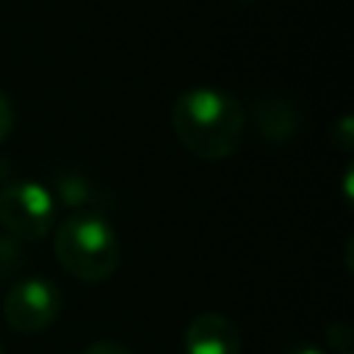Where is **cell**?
<instances>
[{
  "label": "cell",
  "mask_w": 354,
  "mask_h": 354,
  "mask_svg": "<svg viewBox=\"0 0 354 354\" xmlns=\"http://www.w3.org/2000/svg\"><path fill=\"white\" fill-rule=\"evenodd\" d=\"M171 130L191 155L202 160H224L235 155L243 141L246 113L230 91L196 86L174 100Z\"/></svg>",
  "instance_id": "1"
},
{
  "label": "cell",
  "mask_w": 354,
  "mask_h": 354,
  "mask_svg": "<svg viewBox=\"0 0 354 354\" xmlns=\"http://www.w3.org/2000/svg\"><path fill=\"white\" fill-rule=\"evenodd\" d=\"M0 354H6V351H3V346H0Z\"/></svg>",
  "instance_id": "11"
},
{
  "label": "cell",
  "mask_w": 354,
  "mask_h": 354,
  "mask_svg": "<svg viewBox=\"0 0 354 354\" xmlns=\"http://www.w3.org/2000/svg\"><path fill=\"white\" fill-rule=\"evenodd\" d=\"M58 266L77 282H105L119 268V238L113 224L94 210H75L53 238Z\"/></svg>",
  "instance_id": "2"
},
{
  "label": "cell",
  "mask_w": 354,
  "mask_h": 354,
  "mask_svg": "<svg viewBox=\"0 0 354 354\" xmlns=\"http://www.w3.org/2000/svg\"><path fill=\"white\" fill-rule=\"evenodd\" d=\"M80 354H133V351L124 343H119V340H94Z\"/></svg>",
  "instance_id": "7"
},
{
  "label": "cell",
  "mask_w": 354,
  "mask_h": 354,
  "mask_svg": "<svg viewBox=\"0 0 354 354\" xmlns=\"http://www.w3.org/2000/svg\"><path fill=\"white\" fill-rule=\"evenodd\" d=\"M183 351L185 354H241L243 337L232 318L221 313H199L191 318L183 335Z\"/></svg>",
  "instance_id": "5"
},
{
  "label": "cell",
  "mask_w": 354,
  "mask_h": 354,
  "mask_svg": "<svg viewBox=\"0 0 354 354\" xmlns=\"http://www.w3.org/2000/svg\"><path fill=\"white\" fill-rule=\"evenodd\" d=\"M64 299L55 282L44 277H28L8 288L3 299V318L19 335H36L55 324Z\"/></svg>",
  "instance_id": "4"
},
{
  "label": "cell",
  "mask_w": 354,
  "mask_h": 354,
  "mask_svg": "<svg viewBox=\"0 0 354 354\" xmlns=\"http://www.w3.org/2000/svg\"><path fill=\"white\" fill-rule=\"evenodd\" d=\"M14 127V108L8 102V97L0 91V141H6V136Z\"/></svg>",
  "instance_id": "8"
},
{
  "label": "cell",
  "mask_w": 354,
  "mask_h": 354,
  "mask_svg": "<svg viewBox=\"0 0 354 354\" xmlns=\"http://www.w3.org/2000/svg\"><path fill=\"white\" fill-rule=\"evenodd\" d=\"M285 354H324L318 346H310V343H296V346H290Z\"/></svg>",
  "instance_id": "9"
},
{
  "label": "cell",
  "mask_w": 354,
  "mask_h": 354,
  "mask_svg": "<svg viewBox=\"0 0 354 354\" xmlns=\"http://www.w3.org/2000/svg\"><path fill=\"white\" fill-rule=\"evenodd\" d=\"M238 3H254V0H238Z\"/></svg>",
  "instance_id": "10"
},
{
  "label": "cell",
  "mask_w": 354,
  "mask_h": 354,
  "mask_svg": "<svg viewBox=\"0 0 354 354\" xmlns=\"http://www.w3.org/2000/svg\"><path fill=\"white\" fill-rule=\"evenodd\" d=\"M332 141H335L343 152L351 149V116H340V119L332 124Z\"/></svg>",
  "instance_id": "6"
},
{
  "label": "cell",
  "mask_w": 354,
  "mask_h": 354,
  "mask_svg": "<svg viewBox=\"0 0 354 354\" xmlns=\"http://www.w3.org/2000/svg\"><path fill=\"white\" fill-rule=\"evenodd\" d=\"M0 224L22 241H41L55 224L53 194L33 180L8 183L0 188Z\"/></svg>",
  "instance_id": "3"
}]
</instances>
